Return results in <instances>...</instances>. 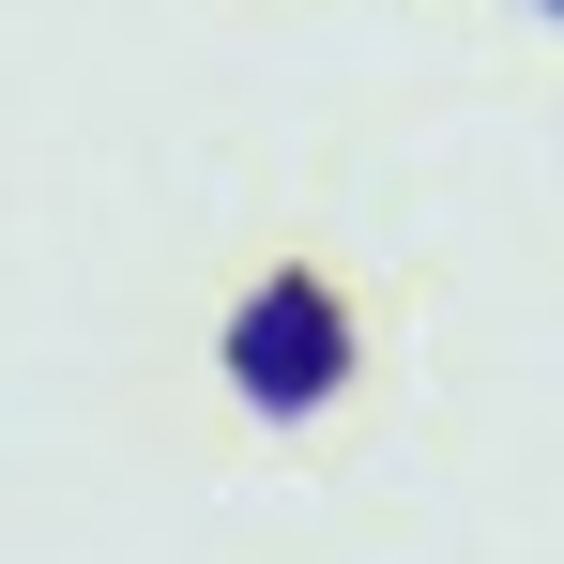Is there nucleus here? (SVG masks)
<instances>
[{
    "label": "nucleus",
    "instance_id": "1",
    "mask_svg": "<svg viewBox=\"0 0 564 564\" xmlns=\"http://www.w3.org/2000/svg\"><path fill=\"white\" fill-rule=\"evenodd\" d=\"M214 367H229V397H245L260 427H305V412L351 381V305H336V275H260L229 305Z\"/></svg>",
    "mask_w": 564,
    "mask_h": 564
},
{
    "label": "nucleus",
    "instance_id": "2",
    "mask_svg": "<svg viewBox=\"0 0 564 564\" xmlns=\"http://www.w3.org/2000/svg\"><path fill=\"white\" fill-rule=\"evenodd\" d=\"M534 15H564V0H534Z\"/></svg>",
    "mask_w": 564,
    "mask_h": 564
}]
</instances>
